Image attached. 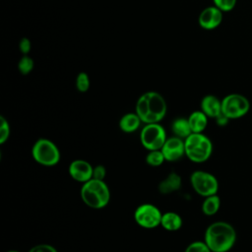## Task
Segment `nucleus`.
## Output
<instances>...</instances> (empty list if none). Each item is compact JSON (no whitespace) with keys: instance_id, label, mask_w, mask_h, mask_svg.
<instances>
[{"instance_id":"1","label":"nucleus","mask_w":252,"mask_h":252,"mask_svg":"<svg viewBox=\"0 0 252 252\" xmlns=\"http://www.w3.org/2000/svg\"><path fill=\"white\" fill-rule=\"evenodd\" d=\"M135 112L144 124L159 123L166 115L167 104L160 94L147 92L138 98Z\"/></svg>"},{"instance_id":"2","label":"nucleus","mask_w":252,"mask_h":252,"mask_svg":"<svg viewBox=\"0 0 252 252\" xmlns=\"http://www.w3.org/2000/svg\"><path fill=\"white\" fill-rule=\"evenodd\" d=\"M236 240V232L231 224L225 221L211 223L204 235V241L212 252H227Z\"/></svg>"},{"instance_id":"3","label":"nucleus","mask_w":252,"mask_h":252,"mask_svg":"<svg viewBox=\"0 0 252 252\" xmlns=\"http://www.w3.org/2000/svg\"><path fill=\"white\" fill-rule=\"evenodd\" d=\"M80 195L83 203L89 208L100 210L110 202V190L104 180L92 178L82 184Z\"/></svg>"},{"instance_id":"4","label":"nucleus","mask_w":252,"mask_h":252,"mask_svg":"<svg viewBox=\"0 0 252 252\" xmlns=\"http://www.w3.org/2000/svg\"><path fill=\"white\" fill-rule=\"evenodd\" d=\"M184 144L185 156L195 163L207 161L213 153V143L203 133H191L184 139Z\"/></svg>"},{"instance_id":"5","label":"nucleus","mask_w":252,"mask_h":252,"mask_svg":"<svg viewBox=\"0 0 252 252\" xmlns=\"http://www.w3.org/2000/svg\"><path fill=\"white\" fill-rule=\"evenodd\" d=\"M32 157L35 162L43 166H54L61 158L57 145L49 139H37L32 148Z\"/></svg>"},{"instance_id":"6","label":"nucleus","mask_w":252,"mask_h":252,"mask_svg":"<svg viewBox=\"0 0 252 252\" xmlns=\"http://www.w3.org/2000/svg\"><path fill=\"white\" fill-rule=\"evenodd\" d=\"M166 139V132L159 123L144 124L140 132V142L148 151L160 150Z\"/></svg>"},{"instance_id":"7","label":"nucleus","mask_w":252,"mask_h":252,"mask_svg":"<svg viewBox=\"0 0 252 252\" xmlns=\"http://www.w3.org/2000/svg\"><path fill=\"white\" fill-rule=\"evenodd\" d=\"M193 190L202 197L215 195L219 191V181L215 175L203 170H195L190 175Z\"/></svg>"},{"instance_id":"8","label":"nucleus","mask_w":252,"mask_h":252,"mask_svg":"<svg viewBox=\"0 0 252 252\" xmlns=\"http://www.w3.org/2000/svg\"><path fill=\"white\" fill-rule=\"evenodd\" d=\"M250 108L247 97L240 94H230L221 100V113L228 119H237L244 116Z\"/></svg>"},{"instance_id":"9","label":"nucleus","mask_w":252,"mask_h":252,"mask_svg":"<svg viewBox=\"0 0 252 252\" xmlns=\"http://www.w3.org/2000/svg\"><path fill=\"white\" fill-rule=\"evenodd\" d=\"M162 213L154 204L145 203L138 206L134 212L136 223L146 229H153L160 225Z\"/></svg>"},{"instance_id":"10","label":"nucleus","mask_w":252,"mask_h":252,"mask_svg":"<svg viewBox=\"0 0 252 252\" xmlns=\"http://www.w3.org/2000/svg\"><path fill=\"white\" fill-rule=\"evenodd\" d=\"M160 151L164 156L165 161H168V162L177 161L185 156L184 140L176 136L169 137L166 139Z\"/></svg>"},{"instance_id":"11","label":"nucleus","mask_w":252,"mask_h":252,"mask_svg":"<svg viewBox=\"0 0 252 252\" xmlns=\"http://www.w3.org/2000/svg\"><path fill=\"white\" fill-rule=\"evenodd\" d=\"M94 166L85 159H74L68 166V173L77 182L85 183L93 178Z\"/></svg>"},{"instance_id":"12","label":"nucleus","mask_w":252,"mask_h":252,"mask_svg":"<svg viewBox=\"0 0 252 252\" xmlns=\"http://www.w3.org/2000/svg\"><path fill=\"white\" fill-rule=\"evenodd\" d=\"M222 22V11L216 6L205 8L199 15V25L205 30H214Z\"/></svg>"},{"instance_id":"13","label":"nucleus","mask_w":252,"mask_h":252,"mask_svg":"<svg viewBox=\"0 0 252 252\" xmlns=\"http://www.w3.org/2000/svg\"><path fill=\"white\" fill-rule=\"evenodd\" d=\"M182 179L181 176L175 172H169L166 177H164L158 185V190L162 195H168L173 192L178 191L181 188Z\"/></svg>"},{"instance_id":"14","label":"nucleus","mask_w":252,"mask_h":252,"mask_svg":"<svg viewBox=\"0 0 252 252\" xmlns=\"http://www.w3.org/2000/svg\"><path fill=\"white\" fill-rule=\"evenodd\" d=\"M201 110L209 118H217L221 114V100L213 94L205 95L201 100Z\"/></svg>"},{"instance_id":"15","label":"nucleus","mask_w":252,"mask_h":252,"mask_svg":"<svg viewBox=\"0 0 252 252\" xmlns=\"http://www.w3.org/2000/svg\"><path fill=\"white\" fill-rule=\"evenodd\" d=\"M141 123L143 122L136 112H128L121 116L118 125L122 132L126 134H131L136 132L140 128Z\"/></svg>"},{"instance_id":"16","label":"nucleus","mask_w":252,"mask_h":252,"mask_svg":"<svg viewBox=\"0 0 252 252\" xmlns=\"http://www.w3.org/2000/svg\"><path fill=\"white\" fill-rule=\"evenodd\" d=\"M183 220L179 214L175 212H166L162 214L160 226L167 231H177L182 227Z\"/></svg>"},{"instance_id":"17","label":"nucleus","mask_w":252,"mask_h":252,"mask_svg":"<svg viewBox=\"0 0 252 252\" xmlns=\"http://www.w3.org/2000/svg\"><path fill=\"white\" fill-rule=\"evenodd\" d=\"M208 118L209 117L202 110L193 111L188 117L192 133H203L208 125Z\"/></svg>"},{"instance_id":"18","label":"nucleus","mask_w":252,"mask_h":252,"mask_svg":"<svg viewBox=\"0 0 252 252\" xmlns=\"http://www.w3.org/2000/svg\"><path fill=\"white\" fill-rule=\"evenodd\" d=\"M171 132L173 133V136H176L181 139H186L191 133V128L188 122V118L184 117H178L174 119L171 123Z\"/></svg>"},{"instance_id":"19","label":"nucleus","mask_w":252,"mask_h":252,"mask_svg":"<svg viewBox=\"0 0 252 252\" xmlns=\"http://www.w3.org/2000/svg\"><path fill=\"white\" fill-rule=\"evenodd\" d=\"M220 207V197L215 194L208 197H205L204 202L202 203V212L206 216H214L218 213Z\"/></svg>"},{"instance_id":"20","label":"nucleus","mask_w":252,"mask_h":252,"mask_svg":"<svg viewBox=\"0 0 252 252\" xmlns=\"http://www.w3.org/2000/svg\"><path fill=\"white\" fill-rule=\"evenodd\" d=\"M146 162L150 166L157 167L161 165L164 161V156L160 150H155V151H149V153L146 156Z\"/></svg>"},{"instance_id":"21","label":"nucleus","mask_w":252,"mask_h":252,"mask_svg":"<svg viewBox=\"0 0 252 252\" xmlns=\"http://www.w3.org/2000/svg\"><path fill=\"white\" fill-rule=\"evenodd\" d=\"M90 78L89 75L85 72L78 74L76 78V88L80 93H86L90 89Z\"/></svg>"},{"instance_id":"22","label":"nucleus","mask_w":252,"mask_h":252,"mask_svg":"<svg viewBox=\"0 0 252 252\" xmlns=\"http://www.w3.org/2000/svg\"><path fill=\"white\" fill-rule=\"evenodd\" d=\"M10 133H11L10 124L8 120L3 115H1L0 116V144L1 145L5 144L8 141L10 137Z\"/></svg>"},{"instance_id":"23","label":"nucleus","mask_w":252,"mask_h":252,"mask_svg":"<svg viewBox=\"0 0 252 252\" xmlns=\"http://www.w3.org/2000/svg\"><path fill=\"white\" fill-rule=\"evenodd\" d=\"M18 68L23 75H28L33 69V60L30 56L24 55L19 61Z\"/></svg>"},{"instance_id":"24","label":"nucleus","mask_w":252,"mask_h":252,"mask_svg":"<svg viewBox=\"0 0 252 252\" xmlns=\"http://www.w3.org/2000/svg\"><path fill=\"white\" fill-rule=\"evenodd\" d=\"M184 252H212L205 241H193L184 250Z\"/></svg>"},{"instance_id":"25","label":"nucleus","mask_w":252,"mask_h":252,"mask_svg":"<svg viewBox=\"0 0 252 252\" xmlns=\"http://www.w3.org/2000/svg\"><path fill=\"white\" fill-rule=\"evenodd\" d=\"M216 7H218L222 12H228L231 11L235 4L236 0H213Z\"/></svg>"},{"instance_id":"26","label":"nucleus","mask_w":252,"mask_h":252,"mask_svg":"<svg viewBox=\"0 0 252 252\" xmlns=\"http://www.w3.org/2000/svg\"><path fill=\"white\" fill-rule=\"evenodd\" d=\"M28 252H58L57 249L50 244H37L32 246Z\"/></svg>"},{"instance_id":"27","label":"nucleus","mask_w":252,"mask_h":252,"mask_svg":"<svg viewBox=\"0 0 252 252\" xmlns=\"http://www.w3.org/2000/svg\"><path fill=\"white\" fill-rule=\"evenodd\" d=\"M106 176V168L102 164H97L94 166L93 170V178L97 179V180H104Z\"/></svg>"},{"instance_id":"28","label":"nucleus","mask_w":252,"mask_h":252,"mask_svg":"<svg viewBox=\"0 0 252 252\" xmlns=\"http://www.w3.org/2000/svg\"><path fill=\"white\" fill-rule=\"evenodd\" d=\"M19 46H20L21 52H22L24 55H27V54L31 51V46H32V45H31L30 39L27 38V37H24V38L21 39Z\"/></svg>"},{"instance_id":"29","label":"nucleus","mask_w":252,"mask_h":252,"mask_svg":"<svg viewBox=\"0 0 252 252\" xmlns=\"http://www.w3.org/2000/svg\"><path fill=\"white\" fill-rule=\"evenodd\" d=\"M7 252H20V251H18V250H8Z\"/></svg>"}]
</instances>
